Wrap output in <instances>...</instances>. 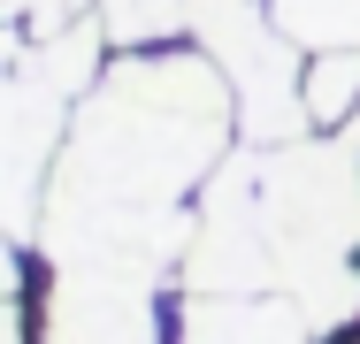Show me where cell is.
Segmentation results:
<instances>
[{
  "mask_svg": "<svg viewBox=\"0 0 360 344\" xmlns=\"http://www.w3.org/2000/svg\"><path fill=\"white\" fill-rule=\"evenodd\" d=\"M230 131L238 92L207 46H123V62H108L77 100L31 245L46 268H184L200 230L192 199L230 161Z\"/></svg>",
  "mask_w": 360,
  "mask_h": 344,
  "instance_id": "cell-1",
  "label": "cell"
},
{
  "mask_svg": "<svg viewBox=\"0 0 360 344\" xmlns=\"http://www.w3.org/2000/svg\"><path fill=\"white\" fill-rule=\"evenodd\" d=\"M184 291H291L314 329L360 314V145L284 138L261 153H230L207 192L184 253Z\"/></svg>",
  "mask_w": 360,
  "mask_h": 344,
  "instance_id": "cell-2",
  "label": "cell"
},
{
  "mask_svg": "<svg viewBox=\"0 0 360 344\" xmlns=\"http://www.w3.org/2000/svg\"><path fill=\"white\" fill-rule=\"evenodd\" d=\"M100 46H108V31L84 15L54 39L8 46V237H15V253L39 230V199H46V176H54V153L70 138L77 100L108 69Z\"/></svg>",
  "mask_w": 360,
  "mask_h": 344,
  "instance_id": "cell-3",
  "label": "cell"
},
{
  "mask_svg": "<svg viewBox=\"0 0 360 344\" xmlns=\"http://www.w3.org/2000/svg\"><path fill=\"white\" fill-rule=\"evenodd\" d=\"M200 46L222 62L230 92H238V131L253 145H284L307 138V69H299V39H284V23L269 15V0H207L200 8Z\"/></svg>",
  "mask_w": 360,
  "mask_h": 344,
  "instance_id": "cell-4",
  "label": "cell"
},
{
  "mask_svg": "<svg viewBox=\"0 0 360 344\" xmlns=\"http://www.w3.org/2000/svg\"><path fill=\"white\" fill-rule=\"evenodd\" d=\"M39 329L46 344H161V275L108 260L54 268Z\"/></svg>",
  "mask_w": 360,
  "mask_h": 344,
  "instance_id": "cell-5",
  "label": "cell"
},
{
  "mask_svg": "<svg viewBox=\"0 0 360 344\" xmlns=\"http://www.w3.org/2000/svg\"><path fill=\"white\" fill-rule=\"evenodd\" d=\"M176 344H322L291 291H184Z\"/></svg>",
  "mask_w": 360,
  "mask_h": 344,
  "instance_id": "cell-6",
  "label": "cell"
},
{
  "mask_svg": "<svg viewBox=\"0 0 360 344\" xmlns=\"http://www.w3.org/2000/svg\"><path fill=\"white\" fill-rule=\"evenodd\" d=\"M353 107H360V46L307 54V115H314V131H345Z\"/></svg>",
  "mask_w": 360,
  "mask_h": 344,
  "instance_id": "cell-7",
  "label": "cell"
},
{
  "mask_svg": "<svg viewBox=\"0 0 360 344\" xmlns=\"http://www.w3.org/2000/svg\"><path fill=\"white\" fill-rule=\"evenodd\" d=\"M200 8L207 0H100V31H108V46H161V39L192 31Z\"/></svg>",
  "mask_w": 360,
  "mask_h": 344,
  "instance_id": "cell-8",
  "label": "cell"
},
{
  "mask_svg": "<svg viewBox=\"0 0 360 344\" xmlns=\"http://www.w3.org/2000/svg\"><path fill=\"white\" fill-rule=\"evenodd\" d=\"M269 15L284 23V39H299L307 54L360 46V0H269Z\"/></svg>",
  "mask_w": 360,
  "mask_h": 344,
  "instance_id": "cell-9",
  "label": "cell"
},
{
  "mask_svg": "<svg viewBox=\"0 0 360 344\" xmlns=\"http://www.w3.org/2000/svg\"><path fill=\"white\" fill-rule=\"evenodd\" d=\"M345 138H353V145H360V107H353V123H345Z\"/></svg>",
  "mask_w": 360,
  "mask_h": 344,
  "instance_id": "cell-10",
  "label": "cell"
}]
</instances>
